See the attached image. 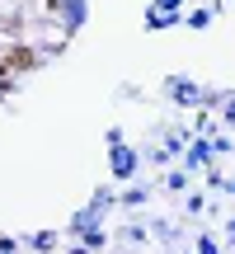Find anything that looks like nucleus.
<instances>
[{
  "label": "nucleus",
  "instance_id": "f257e3e1",
  "mask_svg": "<svg viewBox=\"0 0 235 254\" xmlns=\"http://www.w3.org/2000/svg\"><path fill=\"white\" fill-rule=\"evenodd\" d=\"M0 62H5L9 71H28V66H33V52H24V47H14V52H5Z\"/></svg>",
  "mask_w": 235,
  "mask_h": 254
}]
</instances>
